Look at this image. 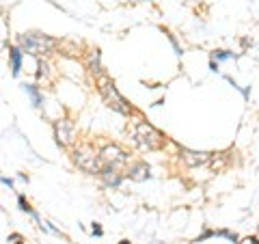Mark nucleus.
Instances as JSON below:
<instances>
[{"mask_svg": "<svg viewBox=\"0 0 259 244\" xmlns=\"http://www.w3.org/2000/svg\"><path fill=\"white\" fill-rule=\"evenodd\" d=\"M130 136H132L136 147H141V149H158L162 145L160 132L153 126L145 124V121H139V124L130 130Z\"/></svg>", "mask_w": 259, "mask_h": 244, "instance_id": "1", "label": "nucleus"}, {"mask_svg": "<svg viewBox=\"0 0 259 244\" xmlns=\"http://www.w3.org/2000/svg\"><path fill=\"white\" fill-rule=\"evenodd\" d=\"M100 93H102V97H104V102H106L112 110L121 112V115H130V112H132L130 104L123 100V97H121V93L117 91V87L112 85L108 78H102V80H100Z\"/></svg>", "mask_w": 259, "mask_h": 244, "instance_id": "2", "label": "nucleus"}, {"mask_svg": "<svg viewBox=\"0 0 259 244\" xmlns=\"http://www.w3.org/2000/svg\"><path fill=\"white\" fill-rule=\"evenodd\" d=\"M20 46L24 52L28 54H48L54 48V39L46 35H22Z\"/></svg>", "mask_w": 259, "mask_h": 244, "instance_id": "3", "label": "nucleus"}, {"mask_svg": "<svg viewBox=\"0 0 259 244\" xmlns=\"http://www.w3.org/2000/svg\"><path fill=\"white\" fill-rule=\"evenodd\" d=\"M74 162H76L78 169L87 171V173H102V162H100V158H97L95 153L87 151V149H78L74 153Z\"/></svg>", "mask_w": 259, "mask_h": 244, "instance_id": "4", "label": "nucleus"}, {"mask_svg": "<svg viewBox=\"0 0 259 244\" xmlns=\"http://www.w3.org/2000/svg\"><path fill=\"white\" fill-rule=\"evenodd\" d=\"M102 160H106L108 165H112V167H117V165H125V162L130 160V156L127 153L121 149V147H117V145H108V147H104L102 149Z\"/></svg>", "mask_w": 259, "mask_h": 244, "instance_id": "5", "label": "nucleus"}, {"mask_svg": "<svg viewBox=\"0 0 259 244\" xmlns=\"http://www.w3.org/2000/svg\"><path fill=\"white\" fill-rule=\"evenodd\" d=\"M54 132H56V141H59L61 145H69V143H74V136H76V128L71 121H59L54 128Z\"/></svg>", "mask_w": 259, "mask_h": 244, "instance_id": "6", "label": "nucleus"}, {"mask_svg": "<svg viewBox=\"0 0 259 244\" xmlns=\"http://www.w3.org/2000/svg\"><path fill=\"white\" fill-rule=\"evenodd\" d=\"M182 158L188 167H201L205 165V162L209 160V153L205 151H190V149H182Z\"/></svg>", "mask_w": 259, "mask_h": 244, "instance_id": "7", "label": "nucleus"}, {"mask_svg": "<svg viewBox=\"0 0 259 244\" xmlns=\"http://www.w3.org/2000/svg\"><path fill=\"white\" fill-rule=\"evenodd\" d=\"M151 173H149V167L147 165H136L132 167V171H130V180H134V182H145V180H149Z\"/></svg>", "mask_w": 259, "mask_h": 244, "instance_id": "8", "label": "nucleus"}, {"mask_svg": "<svg viewBox=\"0 0 259 244\" xmlns=\"http://www.w3.org/2000/svg\"><path fill=\"white\" fill-rule=\"evenodd\" d=\"M100 175L104 177V182H106L108 186H115V188H117L121 182H123V177L115 173V167H112V169H102V173H100Z\"/></svg>", "mask_w": 259, "mask_h": 244, "instance_id": "9", "label": "nucleus"}, {"mask_svg": "<svg viewBox=\"0 0 259 244\" xmlns=\"http://www.w3.org/2000/svg\"><path fill=\"white\" fill-rule=\"evenodd\" d=\"M22 48H13L11 50V69H13V76H18L20 74V69H22Z\"/></svg>", "mask_w": 259, "mask_h": 244, "instance_id": "10", "label": "nucleus"}, {"mask_svg": "<svg viewBox=\"0 0 259 244\" xmlns=\"http://www.w3.org/2000/svg\"><path fill=\"white\" fill-rule=\"evenodd\" d=\"M24 91H26V93L30 95V100H32V104H35L37 108H39V106H41V104H44V100H41V93L37 91V87L26 85V87H24Z\"/></svg>", "mask_w": 259, "mask_h": 244, "instance_id": "11", "label": "nucleus"}, {"mask_svg": "<svg viewBox=\"0 0 259 244\" xmlns=\"http://www.w3.org/2000/svg\"><path fill=\"white\" fill-rule=\"evenodd\" d=\"M18 206H20V210H22V212H28L32 218H37V221H39V214H37L35 210H32V208L28 206V201L24 199V197H18Z\"/></svg>", "mask_w": 259, "mask_h": 244, "instance_id": "12", "label": "nucleus"}, {"mask_svg": "<svg viewBox=\"0 0 259 244\" xmlns=\"http://www.w3.org/2000/svg\"><path fill=\"white\" fill-rule=\"evenodd\" d=\"M216 59H218V61H227V59H236V54H233V52H218V54H216Z\"/></svg>", "mask_w": 259, "mask_h": 244, "instance_id": "13", "label": "nucleus"}, {"mask_svg": "<svg viewBox=\"0 0 259 244\" xmlns=\"http://www.w3.org/2000/svg\"><path fill=\"white\" fill-rule=\"evenodd\" d=\"M93 233H95V235H102V233H104V231H102V227L97 225V223L93 225Z\"/></svg>", "mask_w": 259, "mask_h": 244, "instance_id": "14", "label": "nucleus"}, {"mask_svg": "<svg viewBox=\"0 0 259 244\" xmlns=\"http://www.w3.org/2000/svg\"><path fill=\"white\" fill-rule=\"evenodd\" d=\"M3 184H5V186H9V188L13 186V182H11V180H7V177H3Z\"/></svg>", "mask_w": 259, "mask_h": 244, "instance_id": "15", "label": "nucleus"}, {"mask_svg": "<svg viewBox=\"0 0 259 244\" xmlns=\"http://www.w3.org/2000/svg\"><path fill=\"white\" fill-rule=\"evenodd\" d=\"M121 244H130V242L127 240H121Z\"/></svg>", "mask_w": 259, "mask_h": 244, "instance_id": "16", "label": "nucleus"}]
</instances>
